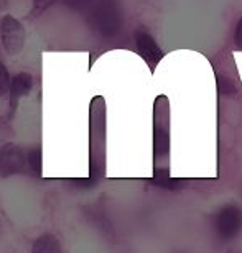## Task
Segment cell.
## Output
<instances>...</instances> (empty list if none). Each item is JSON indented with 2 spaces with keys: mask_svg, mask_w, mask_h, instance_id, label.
Segmentation results:
<instances>
[{
  "mask_svg": "<svg viewBox=\"0 0 242 253\" xmlns=\"http://www.w3.org/2000/svg\"><path fill=\"white\" fill-rule=\"evenodd\" d=\"M0 40L7 54L10 56L18 54L27 42V32H25L23 23L13 15H5L0 22Z\"/></svg>",
  "mask_w": 242,
  "mask_h": 253,
  "instance_id": "obj_1",
  "label": "cell"
},
{
  "mask_svg": "<svg viewBox=\"0 0 242 253\" xmlns=\"http://www.w3.org/2000/svg\"><path fill=\"white\" fill-rule=\"evenodd\" d=\"M242 225V212L236 206H224L214 215L216 234L223 239H233Z\"/></svg>",
  "mask_w": 242,
  "mask_h": 253,
  "instance_id": "obj_2",
  "label": "cell"
},
{
  "mask_svg": "<svg viewBox=\"0 0 242 253\" xmlns=\"http://www.w3.org/2000/svg\"><path fill=\"white\" fill-rule=\"evenodd\" d=\"M25 165H28V156L23 155V150L15 143H5L0 150V173L10 176L22 173Z\"/></svg>",
  "mask_w": 242,
  "mask_h": 253,
  "instance_id": "obj_3",
  "label": "cell"
},
{
  "mask_svg": "<svg viewBox=\"0 0 242 253\" xmlns=\"http://www.w3.org/2000/svg\"><path fill=\"white\" fill-rule=\"evenodd\" d=\"M135 44H137V51L147 63H158L163 51L160 49L157 42L150 35L147 30H137L135 33Z\"/></svg>",
  "mask_w": 242,
  "mask_h": 253,
  "instance_id": "obj_4",
  "label": "cell"
},
{
  "mask_svg": "<svg viewBox=\"0 0 242 253\" xmlns=\"http://www.w3.org/2000/svg\"><path fill=\"white\" fill-rule=\"evenodd\" d=\"M35 84L33 76L30 73H18L12 78V85H10V94L13 95V99L25 97L32 92Z\"/></svg>",
  "mask_w": 242,
  "mask_h": 253,
  "instance_id": "obj_5",
  "label": "cell"
},
{
  "mask_svg": "<svg viewBox=\"0 0 242 253\" xmlns=\"http://www.w3.org/2000/svg\"><path fill=\"white\" fill-rule=\"evenodd\" d=\"M32 253H63L61 242L53 234H42L32 245Z\"/></svg>",
  "mask_w": 242,
  "mask_h": 253,
  "instance_id": "obj_6",
  "label": "cell"
},
{
  "mask_svg": "<svg viewBox=\"0 0 242 253\" xmlns=\"http://www.w3.org/2000/svg\"><path fill=\"white\" fill-rule=\"evenodd\" d=\"M27 156H28L30 169H32L33 173H38V174L42 173V150H40V148H33Z\"/></svg>",
  "mask_w": 242,
  "mask_h": 253,
  "instance_id": "obj_7",
  "label": "cell"
},
{
  "mask_svg": "<svg viewBox=\"0 0 242 253\" xmlns=\"http://www.w3.org/2000/svg\"><path fill=\"white\" fill-rule=\"evenodd\" d=\"M10 85H12V78H10L8 69L5 64L0 61V95H5L10 92Z\"/></svg>",
  "mask_w": 242,
  "mask_h": 253,
  "instance_id": "obj_8",
  "label": "cell"
},
{
  "mask_svg": "<svg viewBox=\"0 0 242 253\" xmlns=\"http://www.w3.org/2000/svg\"><path fill=\"white\" fill-rule=\"evenodd\" d=\"M234 43H236V46L242 49V18L238 22V27H236V32H234Z\"/></svg>",
  "mask_w": 242,
  "mask_h": 253,
  "instance_id": "obj_9",
  "label": "cell"
},
{
  "mask_svg": "<svg viewBox=\"0 0 242 253\" xmlns=\"http://www.w3.org/2000/svg\"><path fill=\"white\" fill-rule=\"evenodd\" d=\"M37 2H42V3H40V5H37L38 8H47L48 5L53 2V0H35V3H37ZM37 7H35V8H37Z\"/></svg>",
  "mask_w": 242,
  "mask_h": 253,
  "instance_id": "obj_10",
  "label": "cell"
}]
</instances>
